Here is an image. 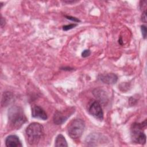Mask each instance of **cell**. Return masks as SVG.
Listing matches in <instances>:
<instances>
[{
  "mask_svg": "<svg viewBox=\"0 0 147 147\" xmlns=\"http://www.w3.org/2000/svg\"><path fill=\"white\" fill-rule=\"evenodd\" d=\"M93 94L96 98L99 99L100 100H102L103 102L104 100H106V94L105 93V91H102V90L95 89L93 91Z\"/></svg>",
  "mask_w": 147,
  "mask_h": 147,
  "instance_id": "7c38bea8",
  "label": "cell"
},
{
  "mask_svg": "<svg viewBox=\"0 0 147 147\" xmlns=\"http://www.w3.org/2000/svg\"><path fill=\"white\" fill-rule=\"evenodd\" d=\"M44 134V127L37 122L29 124L25 130L27 141L31 145L37 144Z\"/></svg>",
  "mask_w": 147,
  "mask_h": 147,
  "instance_id": "7a4b0ae2",
  "label": "cell"
},
{
  "mask_svg": "<svg viewBox=\"0 0 147 147\" xmlns=\"http://www.w3.org/2000/svg\"><path fill=\"white\" fill-rule=\"evenodd\" d=\"M146 10L144 11L142 14V16H141V20L144 22H146Z\"/></svg>",
  "mask_w": 147,
  "mask_h": 147,
  "instance_id": "e0dca14e",
  "label": "cell"
},
{
  "mask_svg": "<svg viewBox=\"0 0 147 147\" xmlns=\"http://www.w3.org/2000/svg\"><path fill=\"white\" fill-rule=\"evenodd\" d=\"M5 20L2 17L1 18V27L3 26V25H5Z\"/></svg>",
  "mask_w": 147,
  "mask_h": 147,
  "instance_id": "ac0fdd59",
  "label": "cell"
},
{
  "mask_svg": "<svg viewBox=\"0 0 147 147\" xmlns=\"http://www.w3.org/2000/svg\"><path fill=\"white\" fill-rule=\"evenodd\" d=\"M69 111L70 110H67L65 113L59 111H56L53 117V122L56 125H61L72 114Z\"/></svg>",
  "mask_w": 147,
  "mask_h": 147,
  "instance_id": "8992f818",
  "label": "cell"
},
{
  "mask_svg": "<svg viewBox=\"0 0 147 147\" xmlns=\"http://www.w3.org/2000/svg\"><path fill=\"white\" fill-rule=\"evenodd\" d=\"M55 146H68L65 137L62 134H59L55 140Z\"/></svg>",
  "mask_w": 147,
  "mask_h": 147,
  "instance_id": "8fae6325",
  "label": "cell"
},
{
  "mask_svg": "<svg viewBox=\"0 0 147 147\" xmlns=\"http://www.w3.org/2000/svg\"><path fill=\"white\" fill-rule=\"evenodd\" d=\"M13 100V95L9 92H5L2 95V105L6 106L7 105L10 104Z\"/></svg>",
  "mask_w": 147,
  "mask_h": 147,
  "instance_id": "30bf717a",
  "label": "cell"
},
{
  "mask_svg": "<svg viewBox=\"0 0 147 147\" xmlns=\"http://www.w3.org/2000/svg\"><path fill=\"white\" fill-rule=\"evenodd\" d=\"M77 25L75 24H69V25H65L63 27V29L64 30H70L72 28H74V27H75Z\"/></svg>",
  "mask_w": 147,
  "mask_h": 147,
  "instance_id": "4fadbf2b",
  "label": "cell"
},
{
  "mask_svg": "<svg viewBox=\"0 0 147 147\" xmlns=\"http://www.w3.org/2000/svg\"><path fill=\"white\" fill-rule=\"evenodd\" d=\"M5 145L7 147H20L22 145L19 138L16 135H10L5 140Z\"/></svg>",
  "mask_w": 147,
  "mask_h": 147,
  "instance_id": "9c48e42d",
  "label": "cell"
},
{
  "mask_svg": "<svg viewBox=\"0 0 147 147\" xmlns=\"http://www.w3.org/2000/svg\"><path fill=\"white\" fill-rule=\"evenodd\" d=\"M85 128L84 122L81 119L72 120L68 126L67 133L72 139H77L82 135Z\"/></svg>",
  "mask_w": 147,
  "mask_h": 147,
  "instance_id": "277c9868",
  "label": "cell"
},
{
  "mask_svg": "<svg viewBox=\"0 0 147 147\" xmlns=\"http://www.w3.org/2000/svg\"><path fill=\"white\" fill-rule=\"evenodd\" d=\"M146 120L142 123H134L131 128V137L133 142L139 144H145L146 142V135L142 131V129L146 127Z\"/></svg>",
  "mask_w": 147,
  "mask_h": 147,
  "instance_id": "3957f363",
  "label": "cell"
},
{
  "mask_svg": "<svg viewBox=\"0 0 147 147\" xmlns=\"http://www.w3.org/2000/svg\"><path fill=\"white\" fill-rule=\"evenodd\" d=\"M88 112L97 119L102 121L103 119V112L102 107L97 101L93 102L89 106Z\"/></svg>",
  "mask_w": 147,
  "mask_h": 147,
  "instance_id": "5b68a950",
  "label": "cell"
},
{
  "mask_svg": "<svg viewBox=\"0 0 147 147\" xmlns=\"http://www.w3.org/2000/svg\"><path fill=\"white\" fill-rule=\"evenodd\" d=\"M141 29L142 32V34L144 37V38H146V34H147V30H146V27L145 25H142L141 26Z\"/></svg>",
  "mask_w": 147,
  "mask_h": 147,
  "instance_id": "5bb4252c",
  "label": "cell"
},
{
  "mask_svg": "<svg viewBox=\"0 0 147 147\" xmlns=\"http://www.w3.org/2000/svg\"><path fill=\"white\" fill-rule=\"evenodd\" d=\"M98 79L103 83L107 84H114L117 82L118 77L115 74L110 73L100 75L98 77Z\"/></svg>",
  "mask_w": 147,
  "mask_h": 147,
  "instance_id": "52a82bcc",
  "label": "cell"
},
{
  "mask_svg": "<svg viewBox=\"0 0 147 147\" xmlns=\"http://www.w3.org/2000/svg\"><path fill=\"white\" fill-rule=\"evenodd\" d=\"M65 17L68 20H71V21H74V22H80V20L78 18H75V17H71V16H65Z\"/></svg>",
  "mask_w": 147,
  "mask_h": 147,
  "instance_id": "2e32d148",
  "label": "cell"
},
{
  "mask_svg": "<svg viewBox=\"0 0 147 147\" xmlns=\"http://www.w3.org/2000/svg\"><path fill=\"white\" fill-rule=\"evenodd\" d=\"M32 116L33 118L46 120L48 118L45 111L40 106H35L32 109Z\"/></svg>",
  "mask_w": 147,
  "mask_h": 147,
  "instance_id": "ba28073f",
  "label": "cell"
},
{
  "mask_svg": "<svg viewBox=\"0 0 147 147\" xmlns=\"http://www.w3.org/2000/svg\"><path fill=\"white\" fill-rule=\"evenodd\" d=\"M8 120L11 127L18 129L27 121V118L23 110L21 107L15 106L9 109Z\"/></svg>",
  "mask_w": 147,
  "mask_h": 147,
  "instance_id": "6da1fadb",
  "label": "cell"
},
{
  "mask_svg": "<svg viewBox=\"0 0 147 147\" xmlns=\"http://www.w3.org/2000/svg\"><path fill=\"white\" fill-rule=\"evenodd\" d=\"M91 54V52L89 49H85L83 51V52L82 53V56L83 57H87L89 56Z\"/></svg>",
  "mask_w": 147,
  "mask_h": 147,
  "instance_id": "9a60e30c",
  "label": "cell"
}]
</instances>
